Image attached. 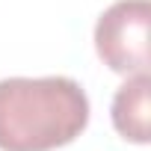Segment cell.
Segmentation results:
<instances>
[{
	"instance_id": "obj_1",
	"label": "cell",
	"mask_w": 151,
	"mask_h": 151,
	"mask_svg": "<svg viewBox=\"0 0 151 151\" xmlns=\"http://www.w3.org/2000/svg\"><path fill=\"white\" fill-rule=\"evenodd\" d=\"M89 124V98L71 77L0 80V151H53Z\"/></svg>"
},
{
	"instance_id": "obj_2",
	"label": "cell",
	"mask_w": 151,
	"mask_h": 151,
	"mask_svg": "<svg viewBox=\"0 0 151 151\" xmlns=\"http://www.w3.org/2000/svg\"><path fill=\"white\" fill-rule=\"evenodd\" d=\"M148 0H116L95 24V50L116 74L148 71Z\"/></svg>"
},
{
	"instance_id": "obj_3",
	"label": "cell",
	"mask_w": 151,
	"mask_h": 151,
	"mask_svg": "<svg viewBox=\"0 0 151 151\" xmlns=\"http://www.w3.org/2000/svg\"><path fill=\"white\" fill-rule=\"evenodd\" d=\"M148 95H151L148 71L127 74V80L113 95V124L127 142L136 145L148 142Z\"/></svg>"
}]
</instances>
